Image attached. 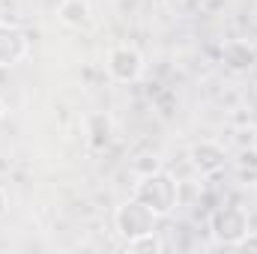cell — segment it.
Returning <instances> with one entry per match:
<instances>
[{
    "mask_svg": "<svg viewBox=\"0 0 257 254\" xmlns=\"http://www.w3.org/2000/svg\"><path fill=\"white\" fill-rule=\"evenodd\" d=\"M189 162H192V168L200 177H212V174L224 171L227 153H224V147L215 144V141H197L192 150H189Z\"/></svg>",
    "mask_w": 257,
    "mask_h": 254,
    "instance_id": "5",
    "label": "cell"
},
{
    "mask_svg": "<svg viewBox=\"0 0 257 254\" xmlns=\"http://www.w3.org/2000/svg\"><path fill=\"white\" fill-rule=\"evenodd\" d=\"M105 66H108L111 81H117V84H135V81L144 75V57H141V51L132 48V45H117V48H111Z\"/></svg>",
    "mask_w": 257,
    "mask_h": 254,
    "instance_id": "4",
    "label": "cell"
},
{
    "mask_svg": "<svg viewBox=\"0 0 257 254\" xmlns=\"http://www.w3.org/2000/svg\"><path fill=\"white\" fill-rule=\"evenodd\" d=\"M57 15H60V21H63L66 27H72V30H84L93 21V9H90L87 0H60Z\"/></svg>",
    "mask_w": 257,
    "mask_h": 254,
    "instance_id": "8",
    "label": "cell"
},
{
    "mask_svg": "<svg viewBox=\"0 0 257 254\" xmlns=\"http://www.w3.org/2000/svg\"><path fill=\"white\" fill-rule=\"evenodd\" d=\"M6 120V105H3V99H0V123Z\"/></svg>",
    "mask_w": 257,
    "mask_h": 254,
    "instance_id": "11",
    "label": "cell"
},
{
    "mask_svg": "<svg viewBox=\"0 0 257 254\" xmlns=\"http://www.w3.org/2000/svg\"><path fill=\"white\" fill-rule=\"evenodd\" d=\"M221 60L230 66V69H236V72L251 69L257 63V48L251 42H245V39H230L221 48Z\"/></svg>",
    "mask_w": 257,
    "mask_h": 254,
    "instance_id": "7",
    "label": "cell"
},
{
    "mask_svg": "<svg viewBox=\"0 0 257 254\" xmlns=\"http://www.w3.org/2000/svg\"><path fill=\"white\" fill-rule=\"evenodd\" d=\"M156 227V215L141 203V200H126L114 209V230L123 236V239H135L141 233H150Z\"/></svg>",
    "mask_w": 257,
    "mask_h": 254,
    "instance_id": "2",
    "label": "cell"
},
{
    "mask_svg": "<svg viewBox=\"0 0 257 254\" xmlns=\"http://www.w3.org/2000/svg\"><path fill=\"white\" fill-rule=\"evenodd\" d=\"M132 197L141 200L156 218H165V215H171V212L177 209V203H180V183L174 180V174L153 168V171L141 174V180L135 183Z\"/></svg>",
    "mask_w": 257,
    "mask_h": 254,
    "instance_id": "1",
    "label": "cell"
},
{
    "mask_svg": "<svg viewBox=\"0 0 257 254\" xmlns=\"http://www.w3.org/2000/svg\"><path fill=\"white\" fill-rule=\"evenodd\" d=\"M30 54V39L15 24H0V66H15Z\"/></svg>",
    "mask_w": 257,
    "mask_h": 254,
    "instance_id": "6",
    "label": "cell"
},
{
    "mask_svg": "<svg viewBox=\"0 0 257 254\" xmlns=\"http://www.w3.org/2000/svg\"><path fill=\"white\" fill-rule=\"evenodd\" d=\"M126 251L128 254H159L162 251V242H159V236L150 230V233H141V236H135V239H126Z\"/></svg>",
    "mask_w": 257,
    "mask_h": 254,
    "instance_id": "9",
    "label": "cell"
},
{
    "mask_svg": "<svg viewBox=\"0 0 257 254\" xmlns=\"http://www.w3.org/2000/svg\"><path fill=\"white\" fill-rule=\"evenodd\" d=\"M248 215L239 206H221L212 215V236L221 245H242V239H248Z\"/></svg>",
    "mask_w": 257,
    "mask_h": 254,
    "instance_id": "3",
    "label": "cell"
},
{
    "mask_svg": "<svg viewBox=\"0 0 257 254\" xmlns=\"http://www.w3.org/2000/svg\"><path fill=\"white\" fill-rule=\"evenodd\" d=\"M3 212H6V191L0 189V215H3Z\"/></svg>",
    "mask_w": 257,
    "mask_h": 254,
    "instance_id": "10",
    "label": "cell"
}]
</instances>
